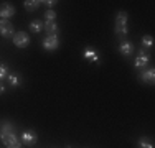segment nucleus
I'll list each match as a JSON object with an SVG mask.
<instances>
[{
  "mask_svg": "<svg viewBox=\"0 0 155 148\" xmlns=\"http://www.w3.org/2000/svg\"><path fill=\"white\" fill-rule=\"evenodd\" d=\"M127 20H129L127 12H117V15H116V27H114V30H116V36L119 40H122V41L125 40V36L129 35Z\"/></svg>",
  "mask_w": 155,
  "mask_h": 148,
  "instance_id": "f257e3e1",
  "label": "nucleus"
},
{
  "mask_svg": "<svg viewBox=\"0 0 155 148\" xmlns=\"http://www.w3.org/2000/svg\"><path fill=\"white\" fill-rule=\"evenodd\" d=\"M149 64H150V54L143 48H140L137 51V56H135L134 66L137 69H145V68H149Z\"/></svg>",
  "mask_w": 155,
  "mask_h": 148,
  "instance_id": "f03ea898",
  "label": "nucleus"
},
{
  "mask_svg": "<svg viewBox=\"0 0 155 148\" xmlns=\"http://www.w3.org/2000/svg\"><path fill=\"white\" fill-rule=\"evenodd\" d=\"M15 27L10 20H0V36L2 38H13Z\"/></svg>",
  "mask_w": 155,
  "mask_h": 148,
  "instance_id": "7ed1b4c3",
  "label": "nucleus"
},
{
  "mask_svg": "<svg viewBox=\"0 0 155 148\" xmlns=\"http://www.w3.org/2000/svg\"><path fill=\"white\" fill-rule=\"evenodd\" d=\"M41 46H43V50H46V51L58 50V48H60V36L58 35H48L41 41Z\"/></svg>",
  "mask_w": 155,
  "mask_h": 148,
  "instance_id": "20e7f679",
  "label": "nucleus"
},
{
  "mask_svg": "<svg viewBox=\"0 0 155 148\" xmlns=\"http://www.w3.org/2000/svg\"><path fill=\"white\" fill-rule=\"evenodd\" d=\"M20 142H21V145H27V146H33L36 142H38V135H36V132L35 130H25V132H21V135H20Z\"/></svg>",
  "mask_w": 155,
  "mask_h": 148,
  "instance_id": "39448f33",
  "label": "nucleus"
},
{
  "mask_svg": "<svg viewBox=\"0 0 155 148\" xmlns=\"http://www.w3.org/2000/svg\"><path fill=\"white\" fill-rule=\"evenodd\" d=\"M12 41L17 48H27L30 44V36L27 35V31H15Z\"/></svg>",
  "mask_w": 155,
  "mask_h": 148,
  "instance_id": "423d86ee",
  "label": "nucleus"
},
{
  "mask_svg": "<svg viewBox=\"0 0 155 148\" xmlns=\"http://www.w3.org/2000/svg\"><path fill=\"white\" fill-rule=\"evenodd\" d=\"M139 79L142 81V82H145V84H153V81H155V69H153V66H149V68H145V69H140Z\"/></svg>",
  "mask_w": 155,
  "mask_h": 148,
  "instance_id": "0eeeda50",
  "label": "nucleus"
},
{
  "mask_svg": "<svg viewBox=\"0 0 155 148\" xmlns=\"http://www.w3.org/2000/svg\"><path fill=\"white\" fill-rule=\"evenodd\" d=\"M15 15V7L10 3H2L0 5V20H10Z\"/></svg>",
  "mask_w": 155,
  "mask_h": 148,
  "instance_id": "6e6552de",
  "label": "nucleus"
},
{
  "mask_svg": "<svg viewBox=\"0 0 155 148\" xmlns=\"http://www.w3.org/2000/svg\"><path fill=\"white\" fill-rule=\"evenodd\" d=\"M134 51H135V48H134V43H132V41H127V40L120 41V44H119V53L122 54V56H130Z\"/></svg>",
  "mask_w": 155,
  "mask_h": 148,
  "instance_id": "1a4fd4ad",
  "label": "nucleus"
},
{
  "mask_svg": "<svg viewBox=\"0 0 155 148\" xmlns=\"http://www.w3.org/2000/svg\"><path fill=\"white\" fill-rule=\"evenodd\" d=\"M83 58L89 63H99V51L94 48H86L83 51Z\"/></svg>",
  "mask_w": 155,
  "mask_h": 148,
  "instance_id": "9d476101",
  "label": "nucleus"
},
{
  "mask_svg": "<svg viewBox=\"0 0 155 148\" xmlns=\"http://www.w3.org/2000/svg\"><path fill=\"white\" fill-rule=\"evenodd\" d=\"M15 132V125L12 124V122L8 120H2L0 122V140L3 138V137H7L8 133Z\"/></svg>",
  "mask_w": 155,
  "mask_h": 148,
  "instance_id": "9b49d317",
  "label": "nucleus"
},
{
  "mask_svg": "<svg viewBox=\"0 0 155 148\" xmlns=\"http://www.w3.org/2000/svg\"><path fill=\"white\" fill-rule=\"evenodd\" d=\"M2 143H3L5 146H12V145H21V142H20V137H18L15 132L8 133L7 137H3V138H2Z\"/></svg>",
  "mask_w": 155,
  "mask_h": 148,
  "instance_id": "f8f14e48",
  "label": "nucleus"
},
{
  "mask_svg": "<svg viewBox=\"0 0 155 148\" xmlns=\"http://www.w3.org/2000/svg\"><path fill=\"white\" fill-rule=\"evenodd\" d=\"M7 81H8V84L12 87H20L21 82H23V79H21V76L18 72H10L8 77H7Z\"/></svg>",
  "mask_w": 155,
  "mask_h": 148,
  "instance_id": "ddd939ff",
  "label": "nucleus"
},
{
  "mask_svg": "<svg viewBox=\"0 0 155 148\" xmlns=\"http://www.w3.org/2000/svg\"><path fill=\"white\" fill-rule=\"evenodd\" d=\"M43 30L48 35H58V23L56 21H45L43 23Z\"/></svg>",
  "mask_w": 155,
  "mask_h": 148,
  "instance_id": "4468645a",
  "label": "nucleus"
},
{
  "mask_svg": "<svg viewBox=\"0 0 155 148\" xmlns=\"http://www.w3.org/2000/svg\"><path fill=\"white\" fill-rule=\"evenodd\" d=\"M41 2L40 0H25L23 2V7L27 8V12H35L36 8H40Z\"/></svg>",
  "mask_w": 155,
  "mask_h": 148,
  "instance_id": "2eb2a0df",
  "label": "nucleus"
},
{
  "mask_svg": "<svg viewBox=\"0 0 155 148\" xmlns=\"http://www.w3.org/2000/svg\"><path fill=\"white\" fill-rule=\"evenodd\" d=\"M137 148H155L153 142L149 138V137H140L137 142Z\"/></svg>",
  "mask_w": 155,
  "mask_h": 148,
  "instance_id": "dca6fc26",
  "label": "nucleus"
},
{
  "mask_svg": "<svg viewBox=\"0 0 155 148\" xmlns=\"http://www.w3.org/2000/svg\"><path fill=\"white\" fill-rule=\"evenodd\" d=\"M28 30H30L31 33H40V31H43V21H40V20H33V21H30V25H28Z\"/></svg>",
  "mask_w": 155,
  "mask_h": 148,
  "instance_id": "f3484780",
  "label": "nucleus"
},
{
  "mask_svg": "<svg viewBox=\"0 0 155 148\" xmlns=\"http://www.w3.org/2000/svg\"><path fill=\"white\" fill-rule=\"evenodd\" d=\"M153 46V36L152 35H143L142 36V48L143 50H150V48Z\"/></svg>",
  "mask_w": 155,
  "mask_h": 148,
  "instance_id": "a211bd4d",
  "label": "nucleus"
},
{
  "mask_svg": "<svg viewBox=\"0 0 155 148\" xmlns=\"http://www.w3.org/2000/svg\"><path fill=\"white\" fill-rule=\"evenodd\" d=\"M8 74H10L8 66H7L5 63H0V82H3V81L8 77Z\"/></svg>",
  "mask_w": 155,
  "mask_h": 148,
  "instance_id": "6ab92c4d",
  "label": "nucleus"
},
{
  "mask_svg": "<svg viewBox=\"0 0 155 148\" xmlns=\"http://www.w3.org/2000/svg\"><path fill=\"white\" fill-rule=\"evenodd\" d=\"M56 20V12L54 10H46L45 12V21H54Z\"/></svg>",
  "mask_w": 155,
  "mask_h": 148,
  "instance_id": "aec40b11",
  "label": "nucleus"
},
{
  "mask_svg": "<svg viewBox=\"0 0 155 148\" xmlns=\"http://www.w3.org/2000/svg\"><path fill=\"white\" fill-rule=\"evenodd\" d=\"M56 0H46V2H41V5H46L48 7V10H53V7L56 5Z\"/></svg>",
  "mask_w": 155,
  "mask_h": 148,
  "instance_id": "412c9836",
  "label": "nucleus"
},
{
  "mask_svg": "<svg viewBox=\"0 0 155 148\" xmlns=\"http://www.w3.org/2000/svg\"><path fill=\"white\" fill-rule=\"evenodd\" d=\"M3 92H5V86H3L2 82H0V94H3Z\"/></svg>",
  "mask_w": 155,
  "mask_h": 148,
  "instance_id": "4be33fe9",
  "label": "nucleus"
},
{
  "mask_svg": "<svg viewBox=\"0 0 155 148\" xmlns=\"http://www.w3.org/2000/svg\"><path fill=\"white\" fill-rule=\"evenodd\" d=\"M7 148H21V145H12V146H7Z\"/></svg>",
  "mask_w": 155,
  "mask_h": 148,
  "instance_id": "5701e85b",
  "label": "nucleus"
},
{
  "mask_svg": "<svg viewBox=\"0 0 155 148\" xmlns=\"http://www.w3.org/2000/svg\"><path fill=\"white\" fill-rule=\"evenodd\" d=\"M66 148H71V146H69V145H66Z\"/></svg>",
  "mask_w": 155,
  "mask_h": 148,
  "instance_id": "b1692460",
  "label": "nucleus"
}]
</instances>
